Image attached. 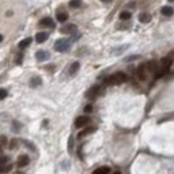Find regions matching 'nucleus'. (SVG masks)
I'll return each mask as SVG.
<instances>
[{"mask_svg": "<svg viewBox=\"0 0 174 174\" xmlns=\"http://www.w3.org/2000/svg\"><path fill=\"white\" fill-rule=\"evenodd\" d=\"M72 147H74V138L70 137V139H68V151L70 153H72Z\"/></svg>", "mask_w": 174, "mask_h": 174, "instance_id": "nucleus-23", "label": "nucleus"}, {"mask_svg": "<svg viewBox=\"0 0 174 174\" xmlns=\"http://www.w3.org/2000/svg\"><path fill=\"white\" fill-rule=\"evenodd\" d=\"M0 151H2V146H0Z\"/></svg>", "mask_w": 174, "mask_h": 174, "instance_id": "nucleus-35", "label": "nucleus"}, {"mask_svg": "<svg viewBox=\"0 0 174 174\" xmlns=\"http://www.w3.org/2000/svg\"><path fill=\"white\" fill-rule=\"evenodd\" d=\"M56 19H58V21H60V23H64V21L68 19V15L66 14V12H58Z\"/></svg>", "mask_w": 174, "mask_h": 174, "instance_id": "nucleus-19", "label": "nucleus"}, {"mask_svg": "<svg viewBox=\"0 0 174 174\" xmlns=\"http://www.w3.org/2000/svg\"><path fill=\"white\" fill-rule=\"evenodd\" d=\"M42 85V79H40L39 76H34L32 79H31V82H30V86L31 87H38Z\"/></svg>", "mask_w": 174, "mask_h": 174, "instance_id": "nucleus-18", "label": "nucleus"}, {"mask_svg": "<svg viewBox=\"0 0 174 174\" xmlns=\"http://www.w3.org/2000/svg\"><path fill=\"white\" fill-rule=\"evenodd\" d=\"M18 143H19V142H18L16 139H12V141H11V145H10V149H11V150L16 149V147H18Z\"/></svg>", "mask_w": 174, "mask_h": 174, "instance_id": "nucleus-26", "label": "nucleus"}, {"mask_svg": "<svg viewBox=\"0 0 174 174\" xmlns=\"http://www.w3.org/2000/svg\"><path fill=\"white\" fill-rule=\"evenodd\" d=\"M94 131H97V127L95 126H91V127H87V129L85 130H82V131L78 134V138H83V137H86V135H89V134H91V133H94Z\"/></svg>", "mask_w": 174, "mask_h": 174, "instance_id": "nucleus-8", "label": "nucleus"}, {"mask_svg": "<svg viewBox=\"0 0 174 174\" xmlns=\"http://www.w3.org/2000/svg\"><path fill=\"white\" fill-rule=\"evenodd\" d=\"M39 24L42 27H51V28L54 27V21H52L51 18H44V19H42L39 21Z\"/></svg>", "mask_w": 174, "mask_h": 174, "instance_id": "nucleus-11", "label": "nucleus"}, {"mask_svg": "<svg viewBox=\"0 0 174 174\" xmlns=\"http://www.w3.org/2000/svg\"><path fill=\"white\" fill-rule=\"evenodd\" d=\"M146 66L145 64H142V66H139V68H138V71H137V74H138V78L141 80H145L146 79Z\"/></svg>", "mask_w": 174, "mask_h": 174, "instance_id": "nucleus-12", "label": "nucleus"}, {"mask_svg": "<svg viewBox=\"0 0 174 174\" xmlns=\"http://www.w3.org/2000/svg\"><path fill=\"white\" fill-rule=\"evenodd\" d=\"M169 2H174V0H169Z\"/></svg>", "mask_w": 174, "mask_h": 174, "instance_id": "nucleus-36", "label": "nucleus"}, {"mask_svg": "<svg viewBox=\"0 0 174 174\" xmlns=\"http://www.w3.org/2000/svg\"><path fill=\"white\" fill-rule=\"evenodd\" d=\"M28 163H30V158H28V155L23 154V155H20V157L18 158V162H16V165H18V166H19V167H26Z\"/></svg>", "mask_w": 174, "mask_h": 174, "instance_id": "nucleus-6", "label": "nucleus"}, {"mask_svg": "<svg viewBox=\"0 0 174 174\" xmlns=\"http://www.w3.org/2000/svg\"><path fill=\"white\" fill-rule=\"evenodd\" d=\"M12 169V165H5V166H2V172L3 173H8Z\"/></svg>", "mask_w": 174, "mask_h": 174, "instance_id": "nucleus-25", "label": "nucleus"}, {"mask_svg": "<svg viewBox=\"0 0 174 174\" xmlns=\"http://www.w3.org/2000/svg\"><path fill=\"white\" fill-rule=\"evenodd\" d=\"M7 163H8V158L7 157H2V158H0V167L4 166V165H7Z\"/></svg>", "mask_w": 174, "mask_h": 174, "instance_id": "nucleus-27", "label": "nucleus"}, {"mask_svg": "<svg viewBox=\"0 0 174 174\" xmlns=\"http://www.w3.org/2000/svg\"><path fill=\"white\" fill-rule=\"evenodd\" d=\"M172 59H170V58H163L162 59V60H161V63H162V66L163 67H166V68H169L170 67V64H172Z\"/></svg>", "mask_w": 174, "mask_h": 174, "instance_id": "nucleus-21", "label": "nucleus"}, {"mask_svg": "<svg viewBox=\"0 0 174 174\" xmlns=\"http://www.w3.org/2000/svg\"><path fill=\"white\" fill-rule=\"evenodd\" d=\"M79 67H80L79 62H74V63L71 64V67H70V74H71V75H75V74L78 72V70H79Z\"/></svg>", "mask_w": 174, "mask_h": 174, "instance_id": "nucleus-17", "label": "nucleus"}, {"mask_svg": "<svg viewBox=\"0 0 174 174\" xmlns=\"http://www.w3.org/2000/svg\"><path fill=\"white\" fill-rule=\"evenodd\" d=\"M90 122H91V119H90V117H87V115L78 117L76 119H75V127H78V129H80V127H85V126H87Z\"/></svg>", "mask_w": 174, "mask_h": 174, "instance_id": "nucleus-3", "label": "nucleus"}, {"mask_svg": "<svg viewBox=\"0 0 174 174\" xmlns=\"http://www.w3.org/2000/svg\"><path fill=\"white\" fill-rule=\"evenodd\" d=\"M108 173H110V167L108 166H101L92 172V174H108Z\"/></svg>", "mask_w": 174, "mask_h": 174, "instance_id": "nucleus-15", "label": "nucleus"}, {"mask_svg": "<svg viewBox=\"0 0 174 174\" xmlns=\"http://www.w3.org/2000/svg\"><path fill=\"white\" fill-rule=\"evenodd\" d=\"M70 46H71L70 40H67V39H59V40L55 42L54 48L58 52H64V51H67V50L70 48Z\"/></svg>", "mask_w": 174, "mask_h": 174, "instance_id": "nucleus-2", "label": "nucleus"}, {"mask_svg": "<svg viewBox=\"0 0 174 174\" xmlns=\"http://www.w3.org/2000/svg\"><path fill=\"white\" fill-rule=\"evenodd\" d=\"M119 18H121V20H129L130 18H131V14H130L129 11H123V12H121Z\"/></svg>", "mask_w": 174, "mask_h": 174, "instance_id": "nucleus-20", "label": "nucleus"}, {"mask_svg": "<svg viewBox=\"0 0 174 174\" xmlns=\"http://www.w3.org/2000/svg\"><path fill=\"white\" fill-rule=\"evenodd\" d=\"M126 48H127V46H122V47H118V50H114V51H113V54L118 55V54H121L122 51H125Z\"/></svg>", "mask_w": 174, "mask_h": 174, "instance_id": "nucleus-24", "label": "nucleus"}, {"mask_svg": "<svg viewBox=\"0 0 174 174\" xmlns=\"http://www.w3.org/2000/svg\"><path fill=\"white\" fill-rule=\"evenodd\" d=\"M16 174H21V173H16Z\"/></svg>", "mask_w": 174, "mask_h": 174, "instance_id": "nucleus-37", "label": "nucleus"}, {"mask_svg": "<svg viewBox=\"0 0 174 174\" xmlns=\"http://www.w3.org/2000/svg\"><path fill=\"white\" fill-rule=\"evenodd\" d=\"M5 141H7L5 137H2V138H0V142H2V143H5Z\"/></svg>", "mask_w": 174, "mask_h": 174, "instance_id": "nucleus-31", "label": "nucleus"}, {"mask_svg": "<svg viewBox=\"0 0 174 174\" xmlns=\"http://www.w3.org/2000/svg\"><path fill=\"white\" fill-rule=\"evenodd\" d=\"M138 20L141 21V23H150L151 21V15L150 14H147V12H141L139 14V16H138Z\"/></svg>", "mask_w": 174, "mask_h": 174, "instance_id": "nucleus-7", "label": "nucleus"}, {"mask_svg": "<svg viewBox=\"0 0 174 174\" xmlns=\"http://www.w3.org/2000/svg\"><path fill=\"white\" fill-rule=\"evenodd\" d=\"M60 32L62 34H66V35H72V34L76 32V26H75V24H67V26L62 27Z\"/></svg>", "mask_w": 174, "mask_h": 174, "instance_id": "nucleus-5", "label": "nucleus"}, {"mask_svg": "<svg viewBox=\"0 0 174 174\" xmlns=\"http://www.w3.org/2000/svg\"><path fill=\"white\" fill-rule=\"evenodd\" d=\"M80 4H82V2H80V0H71V2H70V7H72V8L80 7Z\"/></svg>", "mask_w": 174, "mask_h": 174, "instance_id": "nucleus-22", "label": "nucleus"}, {"mask_svg": "<svg viewBox=\"0 0 174 174\" xmlns=\"http://www.w3.org/2000/svg\"><path fill=\"white\" fill-rule=\"evenodd\" d=\"M113 174H121V172H114Z\"/></svg>", "mask_w": 174, "mask_h": 174, "instance_id": "nucleus-33", "label": "nucleus"}, {"mask_svg": "<svg viewBox=\"0 0 174 174\" xmlns=\"http://www.w3.org/2000/svg\"><path fill=\"white\" fill-rule=\"evenodd\" d=\"M102 2H105V3H108V2H111V0H102Z\"/></svg>", "mask_w": 174, "mask_h": 174, "instance_id": "nucleus-32", "label": "nucleus"}, {"mask_svg": "<svg viewBox=\"0 0 174 174\" xmlns=\"http://www.w3.org/2000/svg\"><path fill=\"white\" fill-rule=\"evenodd\" d=\"M31 42H32V39H31V38L23 39V40H21V42L19 43V48H20V50H24L26 47H28V46L31 44Z\"/></svg>", "mask_w": 174, "mask_h": 174, "instance_id": "nucleus-16", "label": "nucleus"}, {"mask_svg": "<svg viewBox=\"0 0 174 174\" xmlns=\"http://www.w3.org/2000/svg\"><path fill=\"white\" fill-rule=\"evenodd\" d=\"M145 66H146V70L150 71V72H155V71L158 70V68H157V62H154V60H151V62H149V63H146Z\"/></svg>", "mask_w": 174, "mask_h": 174, "instance_id": "nucleus-14", "label": "nucleus"}, {"mask_svg": "<svg viewBox=\"0 0 174 174\" xmlns=\"http://www.w3.org/2000/svg\"><path fill=\"white\" fill-rule=\"evenodd\" d=\"M126 80V74L123 72H115L111 76H108L106 79V83L107 85H121Z\"/></svg>", "mask_w": 174, "mask_h": 174, "instance_id": "nucleus-1", "label": "nucleus"}, {"mask_svg": "<svg viewBox=\"0 0 174 174\" xmlns=\"http://www.w3.org/2000/svg\"><path fill=\"white\" fill-rule=\"evenodd\" d=\"M2 40H3V36H2V35H0V42H2Z\"/></svg>", "mask_w": 174, "mask_h": 174, "instance_id": "nucleus-34", "label": "nucleus"}, {"mask_svg": "<svg viewBox=\"0 0 174 174\" xmlns=\"http://www.w3.org/2000/svg\"><path fill=\"white\" fill-rule=\"evenodd\" d=\"M36 59H38L39 62H43V60H47V59L50 58V54L47 51H43V50H40V51L36 52Z\"/></svg>", "mask_w": 174, "mask_h": 174, "instance_id": "nucleus-9", "label": "nucleus"}, {"mask_svg": "<svg viewBox=\"0 0 174 174\" xmlns=\"http://www.w3.org/2000/svg\"><path fill=\"white\" fill-rule=\"evenodd\" d=\"M137 58H138V56H137V55H134V56H129V58H126L125 60H126V62H131V60H134V59H137Z\"/></svg>", "mask_w": 174, "mask_h": 174, "instance_id": "nucleus-30", "label": "nucleus"}, {"mask_svg": "<svg viewBox=\"0 0 174 174\" xmlns=\"http://www.w3.org/2000/svg\"><path fill=\"white\" fill-rule=\"evenodd\" d=\"M99 92H101V87H99V86H92L91 89L86 92V98L94 99V98H97L99 95Z\"/></svg>", "mask_w": 174, "mask_h": 174, "instance_id": "nucleus-4", "label": "nucleus"}, {"mask_svg": "<svg viewBox=\"0 0 174 174\" xmlns=\"http://www.w3.org/2000/svg\"><path fill=\"white\" fill-rule=\"evenodd\" d=\"M161 14H162L163 16H172L174 14V10H173V7H170V5H165V7L161 8Z\"/></svg>", "mask_w": 174, "mask_h": 174, "instance_id": "nucleus-10", "label": "nucleus"}, {"mask_svg": "<svg viewBox=\"0 0 174 174\" xmlns=\"http://www.w3.org/2000/svg\"><path fill=\"white\" fill-rule=\"evenodd\" d=\"M91 111H92V106L91 105H87L85 107V113H91Z\"/></svg>", "mask_w": 174, "mask_h": 174, "instance_id": "nucleus-29", "label": "nucleus"}, {"mask_svg": "<svg viewBox=\"0 0 174 174\" xmlns=\"http://www.w3.org/2000/svg\"><path fill=\"white\" fill-rule=\"evenodd\" d=\"M47 38H48L47 32H38V34H36V36H35V39H36V42H38V43H44L46 40H47Z\"/></svg>", "mask_w": 174, "mask_h": 174, "instance_id": "nucleus-13", "label": "nucleus"}, {"mask_svg": "<svg viewBox=\"0 0 174 174\" xmlns=\"http://www.w3.org/2000/svg\"><path fill=\"white\" fill-rule=\"evenodd\" d=\"M5 97H7V91H5L4 89H0V101H2V99H4Z\"/></svg>", "mask_w": 174, "mask_h": 174, "instance_id": "nucleus-28", "label": "nucleus"}]
</instances>
